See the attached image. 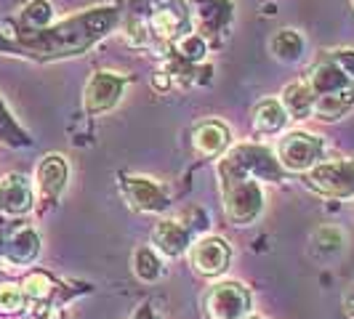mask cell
Here are the masks:
<instances>
[{
	"instance_id": "obj_13",
	"label": "cell",
	"mask_w": 354,
	"mask_h": 319,
	"mask_svg": "<svg viewBox=\"0 0 354 319\" xmlns=\"http://www.w3.org/2000/svg\"><path fill=\"white\" fill-rule=\"evenodd\" d=\"M0 208L8 213H27L32 208V189L24 176L0 178Z\"/></svg>"
},
{
	"instance_id": "obj_24",
	"label": "cell",
	"mask_w": 354,
	"mask_h": 319,
	"mask_svg": "<svg viewBox=\"0 0 354 319\" xmlns=\"http://www.w3.org/2000/svg\"><path fill=\"white\" fill-rule=\"evenodd\" d=\"M51 17H53L51 3H46V0H32V3L24 8V14H21L24 24H27L32 32L46 30V27H48V21H51Z\"/></svg>"
},
{
	"instance_id": "obj_25",
	"label": "cell",
	"mask_w": 354,
	"mask_h": 319,
	"mask_svg": "<svg viewBox=\"0 0 354 319\" xmlns=\"http://www.w3.org/2000/svg\"><path fill=\"white\" fill-rule=\"evenodd\" d=\"M21 290H24V296H27V298H32V301H46V298L51 296L53 282H51V277H48V274L35 271V274H30V277L24 280Z\"/></svg>"
},
{
	"instance_id": "obj_23",
	"label": "cell",
	"mask_w": 354,
	"mask_h": 319,
	"mask_svg": "<svg viewBox=\"0 0 354 319\" xmlns=\"http://www.w3.org/2000/svg\"><path fill=\"white\" fill-rule=\"evenodd\" d=\"M133 269H136L139 280H144V282H155L160 277V271H162V269H160V258L149 248L136 250V255H133Z\"/></svg>"
},
{
	"instance_id": "obj_7",
	"label": "cell",
	"mask_w": 354,
	"mask_h": 319,
	"mask_svg": "<svg viewBox=\"0 0 354 319\" xmlns=\"http://www.w3.org/2000/svg\"><path fill=\"white\" fill-rule=\"evenodd\" d=\"M250 309V293L237 282H221L208 293L205 311L211 319H243Z\"/></svg>"
},
{
	"instance_id": "obj_30",
	"label": "cell",
	"mask_w": 354,
	"mask_h": 319,
	"mask_svg": "<svg viewBox=\"0 0 354 319\" xmlns=\"http://www.w3.org/2000/svg\"><path fill=\"white\" fill-rule=\"evenodd\" d=\"M346 309H349V317L354 319V298H349V301H346Z\"/></svg>"
},
{
	"instance_id": "obj_8",
	"label": "cell",
	"mask_w": 354,
	"mask_h": 319,
	"mask_svg": "<svg viewBox=\"0 0 354 319\" xmlns=\"http://www.w3.org/2000/svg\"><path fill=\"white\" fill-rule=\"evenodd\" d=\"M125 90V77H120L118 72H93L91 80L86 83V93L83 102L91 115L106 112L120 102Z\"/></svg>"
},
{
	"instance_id": "obj_2",
	"label": "cell",
	"mask_w": 354,
	"mask_h": 319,
	"mask_svg": "<svg viewBox=\"0 0 354 319\" xmlns=\"http://www.w3.org/2000/svg\"><path fill=\"white\" fill-rule=\"evenodd\" d=\"M221 178H272L280 181L283 178V168L280 160H274V155L259 146V144H243L234 146L227 157L218 165Z\"/></svg>"
},
{
	"instance_id": "obj_27",
	"label": "cell",
	"mask_w": 354,
	"mask_h": 319,
	"mask_svg": "<svg viewBox=\"0 0 354 319\" xmlns=\"http://www.w3.org/2000/svg\"><path fill=\"white\" fill-rule=\"evenodd\" d=\"M0 139L3 142H21L24 136L19 133V128L14 123H11V117H8V112L3 109V104H0Z\"/></svg>"
},
{
	"instance_id": "obj_18",
	"label": "cell",
	"mask_w": 354,
	"mask_h": 319,
	"mask_svg": "<svg viewBox=\"0 0 354 319\" xmlns=\"http://www.w3.org/2000/svg\"><path fill=\"white\" fill-rule=\"evenodd\" d=\"M352 106H354V83L341 90H333V93L317 96L315 115H317L319 120H341Z\"/></svg>"
},
{
	"instance_id": "obj_19",
	"label": "cell",
	"mask_w": 354,
	"mask_h": 319,
	"mask_svg": "<svg viewBox=\"0 0 354 319\" xmlns=\"http://www.w3.org/2000/svg\"><path fill=\"white\" fill-rule=\"evenodd\" d=\"M285 123H288V115H285L283 104L274 102V99H264L253 109V128L259 133H264V136H272V133L283 130Z\"/></svg>"
},
{
	"instance_id": "obj_16",
	"label": "cell",
	"mask_w": 354,
	"mask_h": 319,
	"mask_svg": "<svg viewBox=\"0 0 354 319\" xmlns=\"http://www.w3.org/2000/svg\"><path fill=\"white\" fill-rule=\"evenodd\" d=\"M67 184V162L62 155H48L43 157L37 168V186L46 197H59V192Z\"/></svg>"
},
{
	"instance_id": "obj_17",
	"label": "cell",
	"mask_w": 354,
	"mask_h": 319,
	"mask_svg": "<svg viewBox=\"0 0 354 319\" xmlns=\"http://www.w3.org/2000/svg\"><path fill=\"white\" fill-rule=\"evenodd\" d=\"M37 250H40V240H37L35 231L27 229V226L14 231L11 240L3 245V253H6V258L11 264H30L37 255Z\"/></svg>"
},
{
	"instance_id": "obj_1",
	"label": "cell",
	"mask_w": 354,
	"mask_h": 319,
	"mask_svg": "<svg viewBox=\"0 0 354 319\" xmlns=\"http://www.w3.org/2000/svg\"><path fill=\"white\" fill-rule=\"evenodd\" d=\"M115 21L118 14L112 8H91L56 27L30 32L27 37H21V48H27L32 56H72L104 37L115 27Z\"/></svg>"
},
{
	"instance_id": "obj_15",
	"label": "cell",
	"mask_w": 354,
	"mask_h": 319,
	"mask_svg": "<svg viewBox=\"0 0 354 319\" xmlns=\"http://www.w3.org/2000/svg\"><path fill=\"white\" fill-rule=\"evenodd\" d=\"M152 242L165 255L176 258L189 245V231H187V226H181L178 221H160L158 226H155V231H152Z\"/></svg>"
},
{
	"instance_id": "obj_29",
	"label": "cell",
	"mask_w": 354,
	"mask_h": 319,
	"mask_svg": "<svg viewBox=\"0 0 354 319\" xmlns=\"http://www.w3.org/2000/svg\"><path fill=\"white\" fill-rule=\"evenodd\" d=\"M152 86H155L158 90H168L171 88V75H168V72H155Z\"/></svg>"
},
{
	"instance_id": "obj_11",
	"label": "cell",
	"mask_w": 354,
	"mask_h": 319,
	"mask_svg": "<svg viewBox=\"0 0 354 319\" xmlns=\"http://www.w3.org/2000/svg\"><path fill=\"white\" fill-rule=\"evenodd\" d=\"M280 104H283L285 115H288L290 120H306V117L315 112L317 93L309 86V80H296V83L285 86Z\"/></svg>"
},
{
	"instance_id": "obj_10",
	"label": "cell",
	"mask_w": 354,
	"mask_h": 319,
	"mask_svg": "<svg viewBox=\"0 0 354 319\" xmlns=\"http://www.w3.org/2000/svg\"><path fill=\"white\" fill-rule=\"evenodd\" d=\"M192 17H195L200 32L197 35H213L221 32L232 19V3L230 0H192Z\"/></svg>"
},
{
	"instance_id": "obj_31",
	"label": "cell",
	"mask_w": 354,
	"mask_h": 319,
	"mask_svg": "<svg viewBox=\"0 0 354 319\" xmlns=\"http://www.w3.org/2000/svg\"><path fill=\"white\" fill-rule=\"evenodd\" d=\"M248 319H261V317H248Z\"/></svg>"
},
{
	"instance_id": "obj_5",
	"label": "cell",
	"mask_w": 354,
	"mask_h": 319,
	"mask_svg": "<svg viewBox=\"0 0 354 319\" xmlns=\"http://www.w3.org/2000/svg\"><path fill=\"white\" fill-rule=\"evenodd\" d=\"M306 184L328 197H354V160L319 162L306 173Z\"/></svg>"
},
{
	"instance_id": "obj_4",
	"label": "cell",
	"mask_w": 354,
	"mask_h": 319,
	"mask_svg": "<svg viewBox=\"0 0 354 319\" xmlns=\"http://www.w3.org/2000/svg\"><path fill=\"white\" fill-rule=\"evenodd\" d=\"M325 152V144L319 136L312 133H304V130H293V133H285L280 144H277V157L285 171H293V173H309L315 165H319Z\"/></svg>"
},
{
	"instance_id": "obj_28",
	"label": "cell",
	"mask_w": 354,
	"mask_h": 319,
	"mask_svg": "<svg viewBox=\"0 0 354 319\" xmlns=\"http://www.w3.org/2000/svg\"><path fill=\"white\" fill-rule=\"evenodd\" d=\"M336 64L346 72V75H354V53L352 51H338Z\"/></svg>"
},
{
	"instance_id": "obj_20",
	"label": "cell",
	"mask_w": 354,
	"mask_h": 319,
	"mask_svg": "<svg viewBox=\"0 0 354 319\" xmlns=\"http://www.w3.org/2000/svg\"><path fill=\"white\" fill-rule=\"evenodd\" d=\"M309 86L315 88L317 96H325V93L346 88V86H352V83H349V75L341 70L336 61H325V64H319L317 70L312 72Z\"/></svg>"
},
{
	"instance_id": "obj_14",
	"label": "cell",
	"mask_w": 354,
	"mask_h": 319,
	"mask_svg": "<svg viewBox=\"0 0 354 319\" xmlns=\"http://www.w3.org/2000/svg\"><path fill=\"white\" fill-rule=\"evenodd\" d=\"M192 142H195L197 155H203V157H216V155H221V152L227 149V144H230V128L224 123H218V120H208V123H203L195 128Z\"/></svg>"
},
{
	"instance_id": "obj_3",
	"label": "cell",
	"mask_w": 354,
	"mask_h": 319,
	"mask_svg": "<svg viewBox=\"0 0 354 319\" xmlns=\"http://www.w3.org/2000/svg\"><path fill=\"white\" fill-rule=\"evenodd\" d=\"M224 184V208L237 226L253 224L264 208V192L256 178H221Z\"/></svg>"
},
{
	"instance_id": "obj_22",
	"label": "cell",
	"mask_w": 354,
	"mask_h": 319,
	"mask_svg": "<svg viewBox=\"0 0 354 319\" xmlns=\"http://www.w3.org/2000/svg\"><path fill=\"white\" fill-rule=\"evenodd\" d=\"M176 53L184 64H192V61L205 59V53H208V43H205V37L203 35L189 32V35H184V37H178L176 40Z\"/></svg>"
},
{
	"instance_id": "obj_21",
	"label": "cell",
	"mask_w": 354,
	"mask_h": 319,
	"mask_svg": "<svg viewBox=\"0 0 354 319\" xmlns=\"http://www.w3.org/2000/svg\"><path fill=\"white\" fill-rule=\"evenodd\" d=\"M269 48H272V53L280 59V61H299L304 53V37L296 32V30H277L274 35H272V40H269Z\"/></svg>"
},
{
	"instance_id": "obj_9",
	"label": "cell",
	"mask_w": 354,
	"mask_h": 319,
	"mask_svg": "<svg viewBox=\"0 0 354 319\" xmlns=\"http://www.w3.org/2000/svg\"><path fill=\"white\" fill-rule=\"evenodd\" d=\"M189 258H192V266L200 274L216 277L230 266L232 248L230 242L221 240V237H200L189 250Z\"/></svg>"
},
{
	"instance_id": "obj_6",
	"label": "cell",
	"mask_w": 354,
	"mask_h": 319,
	"mask_svg": "<svg viewBox=\"0 0 354 319\" xmlns=\"http://www.w3.org/2000/svg\"><path fill=\"white\" fill-rule=\"evenodd\" d=\"M192 11L184 0H162L149 17V32L162 43H176L178 37L189 35Z\"/></svg>"
},
{
	"instance_id": "obj_26",
	"label": "cell",
	"mask_w": 354,
	"mask_h": 319,
	"mask_svg": "<svg viewBox=\"0 0 354 319\" xmlns=\"http://www.w3.org/2000/svg\"><path fill=\"white\" fill-rule=\"evenodd\" d=\"M24 290L17 284H0V311L3 314H19L24 309Z\"/></svg>"
},
{
	"instance_id": "obj_12",
	"label": "cell",
	"mask_w": 354,
	"mask_h": 319,
	"mask_svg": "<svg viewBox=\"0 0 354 319\" xmlns=\"http://www.w3.org/2000/svg\"><path fill=\"white\" fill-rule=\"evenodd\" d=\"M125 195H128V200L136 208H142V211H162L168 205L165 192L160 189L152 178H139V176L125 178Z\"/></svg>"
}]
</instances>
